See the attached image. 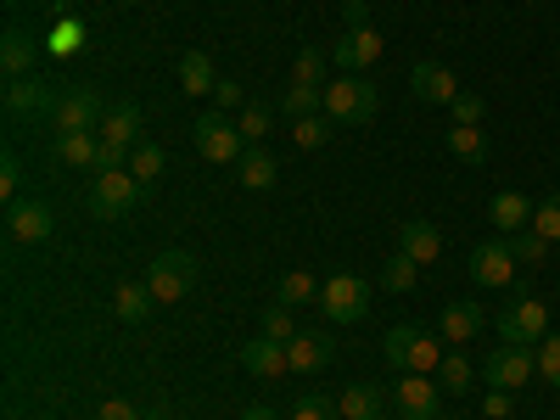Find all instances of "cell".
I'll list each match as a JSON object with an SVG mask.
<instances>
[{
	"label": "cell",
	"mask_w": 560,
	"mask_h": 420,
	"mask_svg": "<svg viewBox=\"0 0 560 420\" xmlns=\"http://www.w3.org/2000/svg\"><path fill=\"white\" fill-rule=\"evenodd\" d=\"M337 68L342 73H370L382 62V34H376V23H370V12H364V0H348V12H342V34H337Z\"/></svg>",
	"instance_id": "obj_1"
},
{
	"label": "cell",
	"mask_w": 560,
	"mask_h": 420,
	"mask_svg": "<svg viewBox=\"0 0 560 420\" xmlns=\"http://www.w3.org/2000/svg\"><path fill=\"white\" fill-rule=\"evenodd\" d=\"M382 353L393 364V376H438V337L432 331H420V325H393V331L382 337Z\"/></svg>",
	"instance_id": "obj_2"
},
{
	"label": "cell",
	"mask_w": 560,
	"mask_h": 420,
	"mask_svg": "<svg viewBox=\"0 0 560 420\" xmlns=\"http://www.w3.org/2000/svg\"><path fill=\"white\" fill-rule=\"evenodd\" d=\"M376 107H382V96H376V84H370L364 73H342V79H325V118L331 124H370L376 118Z\"/></svg>",
	"instance_id": "obj_3"
},
{
	"label": "cell",
	"mask_w": 560,
	"mask_h": 420,
	"mask_svg": "<svg viewBox=\"0 0 560 420\" xmlns=\"http://www.w3.org/2000/svg\"><path fill=\"white\" fill-rule=\"evenodd\" d=\"M147 191L152 185H140L129 168H107V174H96V185H90V213L96 219H129L140 202H147Z\"/></svg>",
	"instance_id": "obj_4"
},
{
	"label": "cell",
	"mask_w": 560,
	"mask_h": 420,
	"mask_svg": "<svg viewBox=\"0 0 560 420\" xmlns=\"http://www.w3.org/2000/svg\"><path fill=\"white\" fill-rule=\"evenodd\" d=\"M102 118H107V107H102L96 90L62 84V90H57V102H51V118H45V124H51L57 135H96Z\"/></svg>",
	"instance_id": "obj_5"
},
{
	"label": "cell",
	"mask_w": 560,
	"mask_h": 420,
	"mask_svg": "<svg viewBox=\"0 0 560 420\" xmlns=\"http://www.w3.org/2000/svg\"><path fill=\"white\" fill-rule=\"evenodd\" d=\"M191 135H197V152H202L213 168H224V163H242V152H247V135L236 129V118L219 113V107H213V113H202Z\"/></svg>",
	"instance_id": "obj_6"
},
{
	"label": "cell",
	"mask_w": 560,
	"mask_h": 420,
	"mask_svg": "<svg viewBox=\"0 0 560 420\" xmlns=\"http://www.w3.org/2000/svg\"><path fill=\"white\" fill-rule=\"evenodd\" d=\"M147 287H152L158 303H185V298H191V287H197V258L185 253V247L158 253L152 269H147Z\"/></svg>",
	"instance_id": "obj_7"
},
{
	"label": "cell",
	"mask_w": 560,
	"mask_h": 420,
	"mask_svg": "<svg viewBox=\"0 0 560 420\" xmlns=\"http://www.w3.org/2000/svg\"><path fill=\"white\" fill-rule=\"evenodd\" d=\"M544 337H549V303H544V298L504 303V314H499V342H510V348H538Z\"/></svg>",
	"instance_id": "obj_8"
},
{
	"label": "cell",
	"mask_w": 560,
	"mask_h": 420,
	"mask_svg": "<svg viewBox=\"0 0 560 420\" xmlns=\"http://www.w3.org/2000/svg\"><path fill=\"white\" fill-rule=\"evenodd\" d=\"M319 314L331 319V325H359L370 314V287L359 275H331L319 287Z\"/></svg>",
	"instance_id": "obj_9"
},
{
	"label": "cell",
	"mask_w": 560,
	"mask_h": 420,
	"mask_svg": "<svg viewBox=\"0 0 560 420\" xmlns=\"http://www.w3.org/2000/svg\"><path fill=\"white\" fill-rule=\"evenodd\" d=\"M538 376V359H533V348H493L488 359H482V382L488 387H499V393H522L527 382Z\"/></svg>",
	"instance_id": "obj_10"
},
{
	"label": "cell",
	"mask_w": 560,
	"mask_h": 420,
	"mask_svg": "<svg viewBox=\"0 0 560 420\" xmlns=\"http://www.w3.org/2000/svg\"><path fill=\"white\" fill-rule=\"evenodd\" d=\"M465 269H471V280L482 292H504L510 280H516V253H510V242H477Z\"/></svg>",
	"instance_id": "obj_11"
},
{
	"label": "cell",
	"mask_w": 560,
	"mask_h": 420,
	"mask_svg": "<svg viewBox=\"0 0 560 420\" xmlns=\"http://www.w3.org/2000/svg\"><path fill=\"white\" fill-rule=\"evenodd\" d=\"M51 230H57V213L51 202H39V197H23L7 208V236L23 242V247H39V242H51Z\"/></svg>",
	"instance_id": "obj_12"
},
{
	"label": "cell",
	"mask_w": 560,
	"mask_h": 420,
	"mask_svg": "<svg viewBox=\"0 0 560 420\" xmlns=\"http://www.w3.org/2000/svg\"><path fill=\"white\" fill-rule=\"evenodd\" d=\"M438 398H443L438 376H398L393 382V415H404V420H432Z\"/></svg>",
	"instance_id": "obj_13"
},
{
	"label": "cell",
	"mask_w": 560,
	"mask_h": 420,
	"mask_svg": "<svg viewBox=\"0 0 560 420\" xmlns=\"http://www.w3.org/2000/svg\"><path fill=\"white\" fill-rule=\"evenodd\" d=\"M51 102H57V90L45 79H7V118H18V124L51 118Z\"/></svg>",
	"instance_id": "obj_14"
},
{
	"label": "cell",
	"mask_w": 560,
	"mask_h": 420,
	"mask_svg": "<svg viewBox=\"0 0 560 420\" xmlns=\"http://www.w3.org/2000/svg\"><path fill=\"white\" fill-rule=\"evenodd\" d=\"M287 359H292L298 376H314V370H325V364L337 359V337L331 331H298L287 342Z\"/></svg>",
	"instance_id": "obj_15"
},
{
	"label": "cell",
	"mask_w": 560,
	"mask_h": 420,
	"mask_svg": "<svg viewBox=\"0 0 560 420\" xmlns=\"http://www.w3.org/2000/svg\"><path fill=\"white\" fill-rule=\"evenodd\" d=\"M409 90H415L420 102H432V107H454V96H459V79H454L443 62H415Z\"/></svg>",
	"instance_id": "obj_16"
},
{
	"label": "cell",
	"mask_w": 560,
	"mask_h": 420,
	"mask_svg": "<svg viewBox=\"0 0 560 420\" xmlns=\"http://www.w3.org/2000/svg\"><path fill=\"white\" fill-rule=\"evenodd\" d=\"M438 331H443L448 348H471L482 337V303H448L438 314Z\"/></svg>",
	"instance_id": "obj_17"
},
{
	"label": "cell",
	"mask_w": 560,
	"mask_h": 420,
	"mask_svg": "<svg viewBox=\"0 0 560 420\" xmlns=\"http://www.w3.org/2000/svg\"><path fill=\"white\" fill-rule=\"evenodd\" d=\"M242 370H247V376H258V382H275V376H287V370H292V359H287V342L253 337V342L242 348Z\"/></svg>",
	"instance_id": "obj_18"
},
{
	"label": "cell",
	"mask_w": 560,
	"mask_h": 420,
	"mask_svg": "<svg viewBox=\"0 0 560 420\" xmlns=\"http://www.w3.org/2000/svg\"><path fill=\"white\" fill-rule=\"evenodd\" d=\"M102 147H113V152H135L140 147V107L135 102H118V107H107V118H102Z\"/></svg>",
	"instance_id": "obj_19"
},
{
	"label": "cell",
	"mask_w": 560,
	"mask_h": 420,
	"mask_svg": "<svg viewBox=\"0 0 560 420\" xmlns=\"http://www.w3.org/2000/svg\"><path fill=\"white\" fill-rule=\"evenodd\" d=\"M398 253H404V258H415L420 269L438 264V253H443L438 224H427V219H404V230H398Z\"/></svg>",
	"instance_id": "obj_20"
},
{
	"label": "cell",
	"mask_w": 560,
	"mask_h": 420,
	"mask_svg": "<svg viewBox=\"0 0 560 420\" xmlns=\"http://www.w3.org/2000/svg\"><path fill=\"white\" fill-rule=\"evenodd\" d=\"M382 409H387V393H382L376 382H353V387L337 398V415H342V420H382Z\"/></svg>",
	"instance_id": "obj_21"
},
{
	"label": "cell",
	"mask_w": 560,
	"mask_h": 420,
	"mask_svg": "<svg viewBox=\"0 0 560 420\" xmlns=\"http://www.w3.org/2000/svg\"><path fill=\"white\" fill-rule=\"evenodd\" d=\"M113 308H118V319H124V325H147V319H152V308H158V298H152L147 280H124V287L113 292Z\"/></svg>",
	"instance_id": "obj_22"
},
{
	"label": "cell",
	"mask_w": 560,
	"mask_h": 420,
	"mask_svg": "<svg viewBox=\"0 0 560 420\" xmlns=\"http://www.w3.org/2000/svg\"><path fill=\"white\" fill-rule=\"evenodd\" d=\"M533 208H538V202H527L522 191H499V197L488 202V219L504 230V236H516V230L533 224Z\"/></svg>",
	"instance_id": "obj_23"
},
{
	"label": "cell",
	"mask_w": 560,
	"mask_h": 420,
	"mask_svg": "<svg viewBox=\"0 0 560 420\" xmlns=\"http://www.w3.org/2000/svg\"><path fill=\"white\" fill-rule=\"evenodd\" d=\"M213 84H219V73H213L208 51H185L179 57V90L185 96H213Z\"/></svg>",
	"instance_id": "obj_24"
},
{
	"label": "cell",
	"mask_w": 560,
	"mask_h": 420,
	"mask_svg": "<svg viewBox=\"0 0 560 420\" xmlns=\"http://www.w3.org/2000/svg\"><path fill=\"white\" fill-rule=\"evenodd\" d=\"M0 68H7V79H28L34 73V39H28V28H7V39H0Z\"/></svg>",
	"instance_id": "obj_25"
},
{
	"label": "cell",
	"mask_w": 560,
	"mask_h": 420,
	"mask_svg": "<svg viewBox=\"0 0 560 420\" xmlns=\"http://www.w3.org/2000/svg\"><path fill=\"white\" fill-rule=\"evenodd\" d=\"M448 152H454L459 163H477V168H482L493 147H488V135H482V124H448Z\"/></svg>",
	"instance_id": "obj_26"
},
{
	"label": "cell",
	"mask_w": 560,
	"mask_h": 420,
	"mask_svg": "<svg viewBox=\"0 0 560 420\" xmlns=\"http://www.w3.org/2000/svg\"><path fill=\"white\" fill-rule=\"evenodd\" d=\"M62 168H102V135H57Z\"/></svg>",
	"instance_id": "obj_27"
},
{
	"label": "cell",
	"mask_w": 560,
	"mask_h": 420,
	"mask_svg": "<svg viewBox=\"0 0 560 420\" xmlns=\"http://www.w3.org/2000/svg\"><path fill=\"white\" fill-rule=\"evenodd\" d=\"M236 174H242L247 191H269V185L280 179V163H275L264 147H247V152H242V163H236Z\"/></svg>",
	"instance_id": "obj_28"
},
{
	"label": "cell",
	"mask_w": 560,
	"mask_h": 420,
	"mask_svg": "<svg viewBox=\"0 0 560 420\" xmlns=\"http://www.w3.org/2000/svg\"><path fill=\"white\" fill-rule=\"evenodd\" d=\"M275 303H287V308L319 303V280H314L308 269H292V275H280V287H275Z\"/></svg>",
	"instance_id": "obj_29"
},
{
	"label": "cell",
	"mask_w": 560,
	"mask_h": 420,
	"mask_svg": "<svg viewBox=\"0 0 560 420\" xmlns=\"http://www.w3.org/2000/svg\"><path fill=\"white\" fill-rule=\"evenodd\" d=\"M471 382H477L471 359H465L459 348H448V353H443V364H438V387H443V393H471Z\"/></svg>",
	"instance_id": "obj_30"
},
{
	"label": "cell",
	"mask_w": 560,
	"mask_h": 420,
	"mask_svg": "<svg viewBox=\"0 0 560 420\" xmlns=\"http://www.w3.org/2000/svg\"><path fill=\"white\" fill-rule=\"evenodd\" d=\"M331 129H337V124L325 118V113H314V118H298V124H292V147H298V152H319L325 140H331Z\"/></svg>",
	"instance_id": "obj_31"
},
{
	"label": "cell",
	"mask_w": 560,
	"mask_h": 420,
	"mask_svg": "<svg viewBox=\"0 0 560 420\" xmlns=\"http://www.w3.org/2000/svg\"><path fill=\"white\" fill-rule=\"evenodd\" d=\"M280 113H287L292 124L325 113V90H314V84H292V90H287V102H280Z\"/></svg>",
	"instance_id": "obj_32"
},
{
	"label": "cell",
	"mask_w": 560,
	"mask_h": 420,
	"mask_svg": "<svg viewBox=\"0 0 560 420\" xmlns=\"http://www.w3.org/2000/svg\"><path fill=\"white\" fill-rule=\"evenodd\" d=\"M258 337H269V342H292V337H298L292 308H287V303H269V308H264V319H258Z\"/></svg>",
	"instance_id": "obj_33"
},
{
	"label": "cell",
	"mask_w": 560,
	"mask_h": 420,
	"mask_svg": "<svg viewBox=\"0 0 560 420\" xmlns=\"http://www.w3.org/2000/svg\"><path fill=\"white\" fill-rule=\"evenodd\" d=\"M292 84H314V90H325V51H319V45H303V51H298V62H292Z\"/></svg>",
	"instance_id": "obj_34"
},
{
	"label": "cell",
	"mask_w": 560,
	"mask_h": 420,
	"mask_svg": "<svg viewBox=\"0 0 560 420\" xmlns=\"http://www.w3.org/2000/svg\"><path fill=\"white\" fill-rule=\"evenodd\" d=\"M504 242H510V253H516V264H527V269H538L549 258V242L538 236V230H516V236H504Z\"/></svg>",
	"instance_id": "obj_35"
},
{
	"label": "cell",
	"mask_w": 560,
	"mask_h": 420,
	"mask_svg": "<svg viewBox=\"0 0 560 420\" xmlns=\"http://www.w3.org/2000/svg\"><path fill=\"white\" fill-rule=\"evenodd\" d=\"M129 174H135L140 185H152V179L163 174V147H152V140H140V147L129 152Z\"/></svg>",
	"instance_id": "obj_36"
},
{
	"label": "cell",
	"mask_w": 560,
	"mask_h": 420,
	"mask_svg": "<svg viewBox=\"0 0 560 420\" xmlns=\"http://www.w3.org/2000/svg\"><path fill=\"white\" fill-rule=\"evenodd\" d=\"M527 230H538V236H544L549 247L560 242V191H549V197L533 208V224H527Z\"/></svg>",
	"instance_id": "obj_37"
},
{
	"label": "cell",
	"mask_w": 560,
	"mask_h": 420,
	"mask_svg": "<svg viewBox=\"0 0 560 420\" xmlns=\"http://www.w3.org/2000/svg\"><path fill=\"white\" fill-rule=\"evenodd\" d=\"M236 129L247 135V147H258V140L275 129V118H269V107H264V102H247V107L236 113Z\"/></svg>",
	"instance_id": "obj_38"
},
{
	"label": "cell",
	"mask_w": 560,
	"mask_h": 420,
	"mask_svg": "<svg viewBox=\"0 0 560 420\" xmlns=\"http://www.w3.org/2000/svg\"><path fill=\"white\" fill-rule=\"evenodd\" d=\"M415 275H420V264L404 258V253H393L387 269H382V287H387V292H415Z\"/></svg>",
	"instance_id": "obj_39"
},
{
	"label": "cell",
	"mask_w": 560,
	"mask_h": 420,
	"mask_svg": "<svg viewBox=\"0 0 560 420\" xmlns=\"http://www.w3.org/2000/svg\"><path fill=\"white\" fill-rule=\"evenodd\" d=\"M287 420H342V415H337V404H331V398L303 393V398L292 404V415H287Z\"/></svg>",
	"instance_id": "obj_40"
},
{
	"label": "cell",
	"mask_w": 560,
	"mask_h": 420,
	"mask_svg": "<svg viewBox=\"0 0 560 420\" xmlns=\"http://www.w3.org/2000/svg\"><path fill=\"white\" fill-rule=\"evenodd\" d=\"M533 359H538V376H544L549 387H560V337H544V342L533 348Z\"/></svg>",
	"instance_id": "obj_41"
},
{
	"label": "cell",
	"mask_w": 560,
	"mask_h": 420,
	"mask_svg": "<svg viewBox=\"0 0 560 420\" xmlns=\"http://www.w3.org/2000/svg\"><path fill=\"white\" fill-rule=\"evenodd\" d=\"M18 185H23V163L7 152V158H0V202H7V208L23 202V197H18Z\"/></svg>",
	"instance_id": "obj_42"
},
{
	"label": "cell",
	"mask_w": 560,
	"mask_h": 420,
	"mask_svg": "<svg viewBox=\"0 0 560 420\" xmlns=\"http://www.w3.org/2000/svg\"><path fill=\"white\" fill-rule=\"evenodd\" d=\"M454 124H482V113H488V102L477 96V90H459V96H454Z\"/></svg>",
	"instance_id": "obj_43"
},
{
	"label": "cell",
	"mask_w": 560,
	"mask_h": 420,
	"mask_svg": "<svg viewBox=\"0 0 560 420\" xmlns=\"http://www.w3.org/2000/svg\"><path fill=\"white\" fill-rule=\"evenodd\" d=\"M213 102H219V113H230V107H247V102H242V84H236V79H219V84H213Z\"/></svg>",
	"instance_id": "obj_44"
},
{
	"label": "cell",
	"mask_w": 560,
	"mask_h": 420,
	"mask_svg": "<svg viewBox=\"0 0 560 420\" xmlns=\"http://www.w3.org/2000/svg\"><path fill=\"white\" fill-rule=\"evenodd\" d=\"M510 409H516V398H510V393H499V387L482 398V415H488V420H510Z\"/></svg>",
	"instance_id": "obj_45"
},
{
	"label": "cell",
	"mask_w": 560,
	"mask_h": 420,
	"mask_svg": "<svg viewBox=\"0 0 560 420\" xmlns=\"http://www.w3.org/2000/svg\"><path fill=\"white\" fill-rule=\"evenodd\" d=\"M96 420H140V409H135L129 398H107V404L96 409Z\"/></svg>",
	"instance_id": "obj_46"
},
{
	"label": "cell",
	"mask_w": 560,
	"mask_h": 420,
	"mask_svg": "<svg viewBox=\"0 0 560 420\" xmlns=\"http://www.w3.org/2000/svg\"><path fill=\"white\" fill-rule=\"evenodd\" d=\"M242 420H280V415H275L269 404H247V409H242Z\"/></svg>",
	"instance_id": "obj_47"
},
{
	"label": "cell",
	"mask_w": 560,
	"mask_h": 420,
	"mask_svg": "<svg viewBox=\"0 0 560 420\" xmlns=\"http://www.w3.org/2000/svg\"><path fill=\"white\" fill-rule=\"evenodd\" d=\"M140 420H168V409H152V415H140Z\"/></svg>",
	"instance_id": "obj_48"
},
{
	"label": "cell",
	"mask_w": 560,
	"mask_h": 420,
	"mask_svg": "<svg viewBox=\"0 0 560 420\" xmlns=\"http://www.w3.org/2000/svg\"><path fill=\"white\" fill-rule=\"evenodd\" d=\"M432 420H443V415H432Z\"/></svg>",
	"instance_id": "obj_49"
}]
</instances>
